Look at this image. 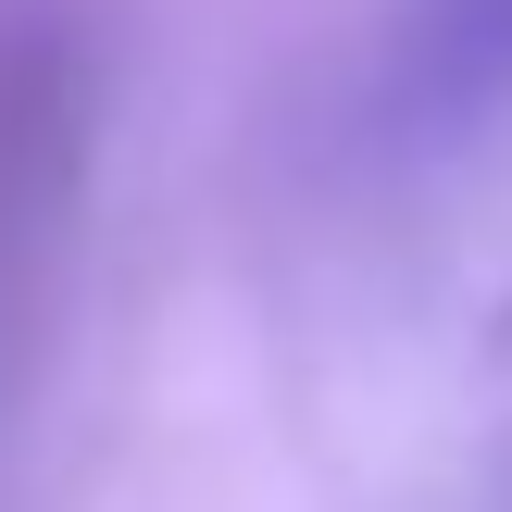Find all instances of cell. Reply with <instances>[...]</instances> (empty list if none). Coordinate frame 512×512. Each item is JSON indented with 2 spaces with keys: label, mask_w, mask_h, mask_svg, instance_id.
<instances>
[{
  "label": "cell",
  "mask_w": 512,
  "mask_h": 512,
  "mask_svg": "<svg viewBox=\"0 0 512 512\" xmlns=\"http://www.w3.org/2000/svg\"><path fill=\"white\" fill-rule=\"evenodd\" d=\"M512 125V0H375L350 63V163L375 188L475 163Z\"/></svg>",
  "instance_id": "obj_1"
},
{
  "label": "cell",
  "mask_w": 512,
  "mask_h": 512,
  "mask_svg": "<svg viewBox=\"0 0 512 512\" xmlns=\"http://www.w3.org/2000/svg\"><path fill=\"white\" fill-rule=\"evenodd\" d=\"M88 113H100L88 25L63 0H13L0 13V400L25 375V338H38L50 263H63V225H75Z\"/></svg>",
  "instance_id": "obj_2"
}]
</instances>
